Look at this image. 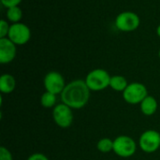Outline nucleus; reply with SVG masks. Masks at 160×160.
Returning a JSON list of instances; mask_svg holds the SVG:
<instances>
[{
	"mask_svg": "<svg viewBox=\"0 0 160 160\" xmlns=\"http://www.w3.org/2000/svg\"><path fill=\"white\" fill-rule=\"evenodd\" d=\"M90 92L84 80H74L66 85L60 95L61 100L72 110H80L88 103Z\"/></svg>",
	"mask_w": 160,
	"mask_h": 160,
	"instance_id": "obj_1",
	"label": "nucleus"
},
{
	"mask_svg": "<svg viewBox=\"0 0 160 160\" xmlns=\"http://www.w3.org/2000/svg\"><path fill=\"white\" fill-rule=\"evenodd\" d=\"M111 75L103 68H96L91 70L85 77V83L90 91H102L110 87Z\"/></svg>",
	"mask_w": 160,
	"mask_h": 160,
	"instance_id": "obj_2",
	"label": "nucleus"
},
{
	"mask_svg": "<svg viewBox=\"0 0 160 160\" xmlns=\"http://www.w3.org/2000/svg\"><path fill=\"white\" fill-rule=\"evenodd\" d=\"M136 151L137 143L131 137L121 135L113 140V152L118 157L128 158L134 156Z\"/></svg>",
	"mask_w": 160,
	"mask_h": 160,
	"instance_id": "obj_3",
	"label": "nucleus"
},
{
	"mask_svg": "<svg viewBox=\"0 0 160 160\" xmlns=\"http://www.w3.org/2000/svg\"><path fill=\"white\" fill-rule=\"evenodd\" d=\"M148 96V91L143 83L135 82L128 83V87L123 92L124 100L131 105L141 104L142 101Z\"/></svg>",
	"mask_w": 160,
	"mask_h": 160,
	"instance_id": "obj_4",
	"label": "nucleus"
},
{
	"mask_svg": "<svg viewBox=\"0 0 160 160\" xmlns=\"http://www.w3.org/2000/svg\"><path fill=\"white\" fill-rule=\"evenodd\" d=\"M115 26L122 32H133L140 26L141 19L133 11H123L115 18Z\"/></svg>",
	"mask_w": 160,
	"mask_h": 160,
	"instance_id": "obj_5",
	"label": "nucleus"
},
{
	"mask_svg": "<svg viewBox=\"0 0 160 160\" xmlns=\"http://www.w3.org/2000/svg\"><path fill=\"white\" fill-rule=\"evenodd\" d=\"M52 119L59 128H69L72 125L74 119L72 109L63 102L57 104L52 109Z\"/></svg>",
	"mask_w": 160,
	"mask_h": 160,
	"instance_id": "obj_6",
	"label": "nucleus"
},
{
	"mask_svg": "<svg viewBox=\"0 0 160 160\" xmlns=\"http://www.w3.org/2000/svg\"><path fill=\"white\" fill-rule=\"evenodd\" d=\"M139 147L147 154H152L158 151L160 147L159 132L154 129L144 131L139 139Z\"/></svg>",
	"mask_w": 160,
	"mask_h": 160,
	"instance_id": "obj_7",
	"label": "nucleus"
},
{
	"mask_svg": "<svg viewBox=\"0 0 160 160\" xmlns=\"http://www.w3.org/2000/svg\"><path fill=\"white\" fill-rule=\"evenodd\" d=\"M43 84L47 92H50L56 96L61 95L67 85L63 75L53 70L48 72L45 75L43 80Z\"/></svg>",
	"mask_w": 160,
	"mask_h": 160,
	"instance_id": "obj_8",
	"label": "nucleus"
},
{
	"mask_svg": "<svg viewBox=\"0 0 160 160\" xmlns=\"http://www.w3.org/2000/svg\"><path fill=\"white\" fill-rule=\"evenodd\" d=\"M8 38L16 45H24L31 38V30L26 24L21 22L12 23Z\"/></svg>",
	"mask_w": 160,
	"mask_h": 160,
	"instance_id": "obj_9",
	"label": "nucleus"
},
{
	"mask_svg": "<svg viewBox=\"0 0 160 160\" xmlns=\"http://www.w3.org/2000/svg\"><path fill=\"white\" fill-rule=\"evenodd\" d=\"M16 44H14L8 38H0V63L2 65L12 62L17 53Z\"/></svg>",
	"mask_w": 160,
	"mask_h": 160,
	"instance_id": "obj_10",
	"label": "nucleus"
},
{
	"mask_svg": "<svg viewBox=\"0 0 160 160\" xmlns=\"http://www.w3.org/2000/svg\"><path fill=\"white\" fill-rule=\"evenodd\" d=\"M16 80L13 75L5 73L0 77V92L2 94H10L15 90Z\"/></svg>",
	"mask_w": 160,
	"mask_h": 160,
	"instance_id": "obj_11",
	"label": "nucleus"
},
{
	"mask_svg": "<svg viewBox=\"0 0 160 160\" xmlns=\"http://www.w3.org/2000/svg\"><path fill=\"white\" fill-rule=\"evenodd\" d=\"M141 106V112L146 115V116H151L154 115L156 113V112L158 111V101L156 99V98H154L153 96H147L140 104Z\"/></svg>",
	"mask_w": 160,
	"mask_h": 160,
	"instance_id": "obj_12",
	"label": "nucleus"
},
{
	"mask_svg": "<svg viewBox=\"0 0 160 160\" xmlns=\"http://www.w3.org/2000/svg\"><path fill=\"white\" fill-rule=\"evenodd\" d=\"M128 80L121 75H113L111 77V82H110V87L116 91V92H124L125 89L128 87Z\"/></svg>",
	"mask_w": 160,
	"mask_h": 160,
	"instance_id": "obj_13",
	"label": "nucleus"
},
{
	"mask_svg": "<svg viewBox=\"0 0 160 160\" xmlns=\"http://www.w3.org/2000/svg\"><path fill=\"white\" fill-rule=\"evenodd\" d=\"M6 17H7L8 21L10 22L11 23L20 22V21L22 18V10L19 6L8 8H7Z\"/></svg>",
	"mask_w": 160,
	"mask_h": 160,
	"instance_id": "obj_14",
	"label": "nucleus"
},
{
	"mask_svg": "<svg viewBox=\"0 0 160 160\" xmlns=\"http://www.w3.org/2000/svg\"><path fill=\"white\" fill-rule=\"evenodd\" d=\"M40 104L45 109H53L56 106V95L45 91L40 97Z\"/></svg>",
	"mask_w": 160,
	"mask_h": 160,
	"instance_id": "obj_15",
	"label": "nucleus"
},
{
	"mask_svg": "<svg viewBox=\"0 0 160 160\" xmlns=\"http://www.w3.org/2000/svg\"><path fill=\"white\" fill-rule=\"evenodd\" d=\"M97 148L99 152L103 154L110 153L113 151V141L110 138L100 139L97 143Z\"/></svg>",
	"mask_w": 160,
	"mask_h": 160,
	"instance_id": "obj_16",
	"label": "nucleus"
},
{
	"mask_svg": "<svg viewBox=\"0 0 160 160\" xmlns=\"http://www.w3.org/2000/svg\"><path fill=\"white\" fill-rule=\"evenodd\" d=\"M9 28H10V25L8 24V21L2 19L0 21V38H8Z\"/></svg>",
	"mask_w": 160,
	"mask_h": 160,
	"instance_id": "obj_17",
	"label": "nucleus"
},
{
	"mask_svg": "<svg viewBox=\"0 0 160 160\" xmlns=\"http://www.w3.org/2000/svg\"><path fill=\"white\" fill-rule=\"evenodd\" d=\"M0 160H13L10 151L5 146L0 147Z\"/></svg>",
	"mask_w": 160,
	"mask_h": 160,
	"instance_id": "obj_18",
	"label": "nucleus"
},
{
	"mask_svg": "<svg viewBox=\"0 0 160 160\" xmlns=\"http://www.w3.org/2000/svg\"><path fill=\"white\" fill-rule=\"evenodd\" d=\"M0 1H1V4L7 8L19 6V4L22 2V0H0Z\"/></svg>",
	"mask_w": 160,
	"mask_h": 160,
	"instance_id": "obj_19",
	"label": "nucleus"
},
{
	"mask_svg": "<svg viewBox=\"0 0 160 160\" xmlns=\"http://www.w3.org/2000/svg\"><path fill=\"white\" fill-rule=\"evenodd\" d=\"M27 160H49V158L42 153H34L29 156Z\"/></svg>",
	"mask_w": 160,
	"mask_h": 160,
	"instance_id": "obj_20",
	"label": "nucleus"
},
{
	"mask_svg": "<svg viewBox=\"0 0 160 160\" xmlns=\"http://www.w3.org/2000/svg\"><path fill=\"white\" fill-rule=\"evenodd\" d=\"M157 34H158V36L160 38V23L158 24V28H157Z\"/></svg>",
	"mask_w": 160,
	"mask_h": 160,
	"instance_id": "obj_21",
	"label": "nucleus"
},
{
	"mask_svg": "<svg viewBox=\"0 0 160 160\" xmlns=\"http://www.w3.org/2000/svg\"><path fill=\"white\" fill-rule=\"evenodd\" d=\"M158 56H159V59H160V50H159V52H158Z\"/></svg>",
	"mask_w": 160,
	"mask_h": 160,
	"instance_id": "obj_22",
	"label": "nucleus"
}]
</instances>
